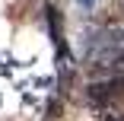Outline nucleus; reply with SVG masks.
<instances>
[{"label":"nucleus","instance_id":"f257e3e1","mask_svg":"<svg viewBox=\"0 0 124 121\" xmlns=\"http://www.w3.org/2000/svg\"><path fill=\"white\" fill-rule=\"evenodd\" d=\"M83 61L99 70L124 67V29H99L95 35H89Z\"/></svg>","mask_w":124,"mask_h":121},{"label":"nucleus","instance_id":"f03ea898","mask_svg":"<svg viewBox=\"0 0 124 121\" xmlns=\"http://www.w3.org/2000/svg\"><path fill=\"white\" fill-rule=\"evenodd\" d=\"M45 22H48V35H51V45L57 51V67L61 73H67V67H73V57L67 51V41H64V29H61V16L54 7H45Z\"/></svg>","mask_w":124,"mask_h":121},{"label":"nucleus","instance_id":"7ed1b4c3","mask_svg":"<svg viewBox=\"0 0 124 121\" xmlns=\"http://www.w3.org/2000/svg\"><path fill=\"white\" fill-rule=\"evenodd\" d=\"M124 99V77H108V80H99L89 86V102L105 108V105H115Z\"/></svg>","mask_w":124,"mask_h":121},{"label":"nucleus","instance_id":"20e7f679","mask_svg":"<svg viewBox=\"0 0 124 121\" xmlns=\"http://www.w3.org/2000/svg\"><path fill=\"white\" fill-rule=\"evenodd\" d=\"M77 3H80L83 10H92V3H95V0H77Z\"/></svg>","mask_w":124,"mask_h":121}]
</instances>
